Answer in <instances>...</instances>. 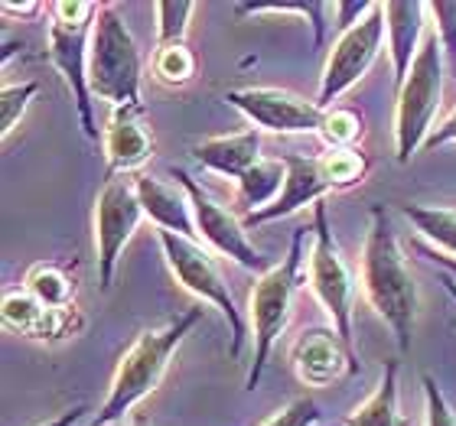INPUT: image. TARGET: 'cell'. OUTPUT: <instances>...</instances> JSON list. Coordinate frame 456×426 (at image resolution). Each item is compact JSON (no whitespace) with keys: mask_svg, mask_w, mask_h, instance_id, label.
<instances>
[{"mask_svg":"<svg viewBox=\"0 0 456 426\" xmlns=\"http://www.w3.org/2000/svg\"><path fill=\"white\" fill-rule=\"evenodd\" d=\"M369 10H371L369 0H362V4H336V10H333L336 23H333V27L339 29V33H346V29L355 27V23H359V20L365 17Z\"/></svg>","mask_w":456,"mask_h":426,"instance_id":"d6a6232c","label":"cell"},{"mask_svg":"<svg viewBox=\"0 0 456 426\" xmlns=\"http://www.w3.org/2000/svg\"><path fill=\"white\" fill-rule=\"evenodd\" d=\"M27 293H33L46 309H66L72 300V280L56 264H37L27 274Z\"/></svg>","mask_w":456,"mask_h":426,"instance_id":"484cf974","label":"cell"},{"mask_svg":"<svg viewBox=\"0 0 456 426\" xmlns=\"http://www.w3.org/2000/svg\"><path fill=\"white\" fill-rule=\"evenodd\" d=\"M323 160V170L333 182V192L336 189H352V186H359L365 176H369V157L355 147V150H330L320 157Z\"/></svg>","mask_w":456,"mask_h":426,"instance_id":"4316f807","label":"cell"},{"mask_svg":"<svg viewBox=\"0 0 456 426\" xmlns=\"http://www.w3.org/2000/svg\"><path fill=\"white\" fill-rule=\"evenodd\" d=\"M428 13L434 20V36L444 49L447 72L456 76V4H428Z\"/></svg>","mask_w":456,"mask_h":426,"instance_id":"f546056e","label":"cell"},{"mask_svg":"<svg viewBox=\"0 0 456 426\" xmlns=\"http://www.w3.org/2000/svg\"><path fill=\"white\" fill-rule=\"evenodd\" d=\"M153 13H157V46L186 43L196 4H190V0H167V4H157Z\"/></svg>","mask_w":456,"mask_h":426,"instance_id":"83f0119b","label":"cell"},{"mask_svg":"<svg viewBox=\"0 0 456 426\" xmlns=\"http://www.w3.org/2000/svg\"><path fill=\"white\" fill-rule=\"evenodd\" d=\"M225 101L267 133H320L323 108L287 88H232Z\"/></svg>","mask_w":456,"mask_h":426,"instance_id":"7c38bea8","label":"cell"},{"mask_svg":"<svg viewBox=\"0 0 456 426\" xmlns=\"http://www.w3.org/2000/svg\"><path fill=\"white\" fill-rule=\"evenodd\" d=\"M398 361L385 365L375 394L352 410L349 417H346V426H404L398 410Z\"/></svg>","mask_w":456,"mask_h":426,"instance_id":"d6986e66","label":"cell"},{"mask_svg":"<svg viewBox=\"0 0 456 426\" xmlns=\"http://www.w3.org/2000/svg\"><path fill=\"white\" fill-rule=\"evenodd\" d=\"M39 85L37 82H20V85H4L0 92V133L10 137L13 127L20 124V117L27 114L29 101L37 98Z\"/></svg>","mask_w":456,"mask_h":426,"instance_id":"f1b7e54d","label":"cell"},{"mask_svg":"<svg viewBox=\"0 0 456 426\" xmlns=\"http://www.w3.org/2000/svg\"><path fill=\"white\" fill-rule=\"evenodd\" d=\"M316 423H320V407H316V400L297 398V400H290L284 410H277L271 420H265L261 426H316Z\"/></svg>","mask_w":456,"mask_h":426,"instance_id":"1f68e13d","label":"cell"},{"mask_svg":"<svg viewBox=\"0 0 456 426\" xmlns=\"http://www.w3.org/2000/svg\"><path fill=\"white\" fill-rule=\"evenodd\" d=\"M202 306H192L173 322H167L163 329H143L137 339L131 342V349L124 351L121 365L114 371V381L108 388V398L102 404L92 423L88 426H114L121 423L143 398H151L153 390L160 388L163 374L170 368L173 355L180 349L186 335L202 322Z\"/></svg>","mask_w":456,"mask_h":426,"instance_id":"7a4b0ae2","label":"cell"},{"mask_svg":"<svg viewBox=\"0 0 456 426\" xmlns=\"http://www.w3.org/2000/svg\"><path fill=\"white\" fill-rule=\"evenodd\" d=\"M447 143H456V108L450 117H444V121L430 131L428 143H424V150H437V147H447Z\"/></svg>","mask_w":456,"mask_h":426,"instance_id":"836d02e7","label":"cell"},{"mask_svg":"<svg viewBox=\"0 0 456 426\" xmlns=\"http://www.w3.org/2000/svg\"><path fill=\"white\" fill-rule=\"evenodd\" d=\"M49 62L66 82L69 95L76 101L78 124L88 141H102L95 111H92V85H88V46L95 29L98 4H78V0H56L49 4Z\"/></svg>","mask_w":456,"mask_h":426,"instance_id":"5b68a950","label":"cell"},{"mask_svg":"<svg viewBox=\"0 0 456 426\" xmlns=\"http://www.w3.org/2000/svg\"><path fill=\"white\" fill-rule=\"evenodd\" d=\"M170 176L176 180V186L186 189V196H190V202H192L196 231H200V237L216 251V254L235 261L238 267H245V270H251V274H257V277L267 274V270L274 267L267 261L265 251H257V247L251 245L245 221H241L235 212H228L219 199H212L209 192L202 189L186 170H176V166H173Z\"/></svg>","mask_w":456,"mask_h":426,"instance_id":"9c48e42d","label":"cell"},{"mask_svg":"<svg viewBox=\"0 0 456 426\" xmlns=\"http://www.w3.org/2000/svg\"><path fill=\"white\" fill-rule=\"evenodd\" d=\"M281 160L287 166L284 189L267 209L245 215V228H261L277 218H290L306 205H320V202L333 192V182L326 176L323 160L320 157H300V153H281Z\"/></svg>","mask_w":456,"mask_h":426,"instance_id":"5bb4252c","label":"cell"},{"mask_svg":"<svg viewBox=\"0 0 456 426\" xmlns=\"http://www.w3.org/2000/svg\"><path fill=\"white\" fill-rule=\"evenodd\" d=\"M160 247L163 257H167V267H170L173 280L186 290V293L200 296L202 303H209L212 309H219L228 322V339H232V358L241 355V345H245V319H241V309H238L235 296L228 290L225 277H222L216 257L200 245V241H190V237H180L173 231H160Z\"/></svg>","mask_w":456,"mask_h":426,"instance_id":"52a82bcc","label":"cell"},{"mask_svg":"<svg viewBox=\"0 0 456 426\" xmlns=\"http://www.w3.org/2000/svg\"><path fill=\"white\" fill-rule=\"evenodd\" d=\"M134 189L143 205V215L151 218L160 231H173L180 237L196 241V218H192V202L183 186H170V182L157 180V176H134Z\"/></svg>","mask_w":456,"mask_h":426,"instance_id":"e0dca14e","label":"cell"},{"mask_svg":"<svg viewBox=\"0 0 456 426\" xmlns=\"http://www.w3.org/2000/svg\"><path fill=\"white\" fill-rule=\"evenodd\" d=\"M381 43H385V7H381V4H371L369 13H365L352 29L339 33V39H336L333 49H330L323 78H320L316 105L323 108V111H330L333 101H339V98L375 66V59H379V52H381Z\"/></svg>","mask_w":456,"mask_h":426,"instance_id":"30bf717a","label":"cell"},{"mask_svg":"<svg viewBox=\"0 0 456 426\" xmlns=\"http://www.w3.org/2000/svg\"><path fill=\"white\" fill-rule=\"evenodd\" d=\"M284 180H287V166L281 157H277V160H261L257 166H251V170L238 180V205H241L248 215L267 209V205L281 196Z\"/></svg>","mask_w":456,"mask_h":426,"instance_id":"ffe728a7","label":"cell"},{"mask_svg":"<svg viewBox=\"0 0 456 426\" xmlns=\"http://www.w3.org/2000/svg\"><path fill=\"white\" fill-rule=\"evenodd\" d=\"M143 59L127 20L114 4H102L88 46V85L92 95L111 108H143Z\"/></svg>","mask_w":456,"mask_h":426,"instance_id":"277c9868","label":"cell"},{"mask_svg":"<svg viewBox=\"0 0 456 426\" xmlns=\"http://www.w3.org/2000/svg\"><path fill=\"white\" fill-rule=\"evenodd\" d=\"M290 365L300 384L306 388H330L333 381L359 374V355L342 339L333 326H310L290 345Z\"/></svg>","mask_w":456,"mask_h":426,"instance_id":"4fadbf2b","label":"cell"},{"mask_svg":"<svg viewBox=\"0 0 456 426\" xmlns=\"http://www.w3.org/2000/svg\"><path fill=\"white\" fill-rule=\"evenodd\" d=\"M385 7V33H388V52H391V68H395V88L404 85L414 59H418L420 46H424V27H428V4L418 0H391L381 4Z\"/></svg>","mask_w":456,"mask_h":426,"instance_id":"2e32d148","label":"cell"},{"mask_svg":"<svg viewBox=\"0 0 456 426\" xmlns=\"http://www.w3.org/2000/svg\"><path fill=\"white\" fill-rule=\"evenodd\" d=\"M4 17H29V13H37L43 10V4H13V0H4Z\"/></svg>","mask_w":456,"mask_h":426,"instance_id":"8d00e7d4","label":"cell"},{"mask_svg":"<svg viewBox=\"0 0 456 426\" xmlns=\"http://www.w3.org/2000/svg\"><path fill=\"white\" fill-rule=\"evenodd\" d=\"M420 384H424V404H428V426H456V410L447 394L437 388V381L424 374Z\"/></svg>","mask_w":456,"mask_h":426,"instance_id":"4dcf8cb0","label":"cell"},{"mask_svg":"<svg viewBox=\"0 0 456 426\" xmlns=\"http://www.w3.org/2000/svg\"><path fill=\"white\" fill-rule=\"evenodd\" d=\"M440 280H444V286H447V293L453 296V303H456V280L450 274H444V270H440Z\"/></svg>","mask_w":456,"mask_h":426,"instance_id":"74e56055","label":"cell"},{"mask_svg":"<svg viewBox=\"0 0 456 426\" xmlns=\"http://www.w3.org/2000/svg\"><path fill=\"white\" fill-rule=\"evenodd\" d=\"M365 133V121L355 108H330L320 124V137L330 150H355Z\"/></svg>","mask_w":456,"mask_h":426,"instance_id":"d4e9b609","label":"cell"},{"mask_svg":"<svg viewBox=\"0 0 456 426\" xmlns=\"http://www.w3.org/2000/svg\"><path fill=\"white\" fill-rule=\"evenodd\" d=\"M143 205L137 199L134 180L127 176H108L95 199V264H98V286L111 290L114 270L121 261L124 247L141 225Z\"/></svg>","mask_w":456,"mask_h":426,"instance_id":"8fae6325","label":"cell"},{"mask_svg":"<svg viewBox=\"0 0 456 426\" xmlns=\"http://www.w3.org/2000/svg\"><path fill=\"white\" fill-rule=\"evenodd\" d=\"M86 414H88L86 404H76V407H72V410H66V414H59V417L46 420V423H39V426H76L78 420L86 417Z\"/></svg>","mask_w":456,"mask_h":426,"instance_id":"d590c367","label":"cell"},{"mask_svg":"<svg viewBox=\"0 0 456 426\" xmlns=\"http://www.w3.org/2000/svg\"><path fill=\"white\" fill-rule=\"evenodd\" d=\"M102 150H105L108 176H127L137 173L153 157L151 124L143 121V108H114L111 121L102 131Z\"/></svg>","mask_w":456,"mask_h":426,"instance_id":"9a60e30c","label":"cell"},{"mask_svg":"<svg viewBox=\"0 0 456 426\" xmlns=\"http://www.w3.org/2000/svg\"><path fill=\"white\" fill-rule=\"evenodd\" d=\"M49 313L33 293H7L4 296V322L7 329L20 332V335H43L49 332Z\"/></svg>","mask_w":456,"mask_h":426,"instance_id":"cb8c5ba5","label":"cell"},{"mask_svg":"<svg viewBox=\"0 0 456 426\" xmlns=\"http://www.w3.org/2000/svg\"><path fill=\"white\" fill-rule=\"evenodd\" d=\"M414 251H418L420 257H428L430 264L440 267L444 274H450V277H453V280H456V257L444 254V251H437V247H430L428 241H418V245H414Z\"/></svg>","mask_w":456,"mask_h":426,"instance_id":"e575fe53","label":"cell"},{"mask_svg":"<svg viewBox=\"0 0 456 426\" xmlns=\"http://www.w3.org/2000/svg\"><path fill=\"white\" fill-rule=\"evenodd\" d=\"M444 76H447L444 49L430 29L404 85L398 88V101H395V157L401 166L411 163L418 150H424V143L434 131V117L444 101Z\"/></svg>","mask_w":456,"mask_h":426,"instance_id":"8992f818","label":"cell"},{"mask_svg":"<svg viewBox=\"0 0 456 426\" xmlns=\"http://www.w3.org/2000/svg\"><path fill=\"white\" fill-rule=\"evenodd\" d=\"M127 426H151V420H147V417H143V414H141V417H134Z\"/></svg>","mask_w":456,"mask_h":426,"instance_id":"f35d334b","label":"cell"},{"mask_svg":"<svg viewBox=\"0 0 456 426\" xmlns=\"http://www.w3.org/2000/svg\"><path fill=\"white\" fill-rule=\"evenodd\" d=\"M404 218H408L420 241L444 251V254L456 257V209L447 205H404Z\"/></svg>","mask_w":456,"mask_h":426,"instance_id":"44dd1931","label":"cell"},{"mask_svg":"<svg viewBox=\"0 0 456 426\" xmlns=\"http://www.w3.org/2000/svg\"><path fill=\"white\" fill-rule=\"evenodd\" d=\"M359 277L365 300L385 319L398 342V351H408L411 335H414V316H418V284L408 267V257L401 251L395 225L381 205H371L369 212Z\"/></svg>","mask_w":456,"mask_h":426,"instance_id":"6da1fadb","label":"cell"},{"mask_svg":"<svg viewBox=\"0 0 456 426\" xmlns=\"http://www.w3.org/2000/svg\"><path fill=\"white\" fill-rule=\"evenodd\" d=\"M192 157L200 166L228 176V180H241L251 166L265 160L261 157V131L248 127L241 133H219V137H206L192 147Z\"/></svg>","mask_w":456,"mask_h":426,"instance_id":"ac0fdd59","label":"cell"},{"mask_svg":"<svg viewBox=\"0 0 456 426\" xmlns=\"http://www.w3.org/2000/svg\"><path fill=\"white\" fill-rule=\"evenodd\" d=\"M336 4H306V0H290V4H238V17H261V13H297V17L310 23L314 29V46H323L330 17H333Z\"/></svg>","mask_w":456,"mask_h":426,"instance_id":"7402d4cb","label":"cell"},{"mask_svg":"<svg viewBox=\"0 0 456 426\" xmlns=\"http://www.w3.org/2000/svg\"><path fill=\"white\" fill-rule=\"evenodd\" d=\"M304 241H306V231L297 228L287 254L267 274L257 277L255 290L248 296V329H251V342H255V355H251L245 390H255L261 384L267 358H271L277 339L284 335L287 322L294 316V296L300 290V280H304V270H306Z\"/></svg>","mask_w":456,"mask_h":426,"instance_id":"3957f363","label":"cell"},{"mask_svg":"<svg viewBox=\"0 0 456 426\" xmlns=\"http://www.w3.org/2000/svg\"><path fill=\"white\" fill-rule=\"evenodd\" d=\"M153 78L167 88H186L196 78V52L186 43L176 46H157L151 59Z\"/></svg>","mask_w":456,"mask_h":426,"instance_id":"603a6c76","label":"cell"},{"mask_svg":"<svg viewBox=\"0 0 456 426\" xmlns=\"http://www.w3.org/2000/svg\"><path fill=\"white\" fill-rule=\"evenodd\" d=\"M306 280H310V290H314V296L330 316V326L355 349V335H352L355 274H352V267L346 264V257L339 251L326 202L314 205V245H310V254H306Z\"/></svg>","mask_w":456,"mask_h":426,"instance_id":"ba28073f","label":"cell"}]
</instances>
